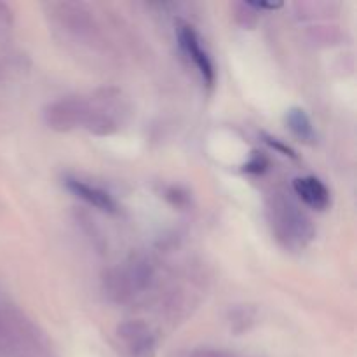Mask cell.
Returning a JSON list of instances; mask_svg holds the SVG:
<instances>
[{
    "instance_id": "1",
    "label": "cell",
    "mask_w": 357,
    "mask_h": 357,
    "mask_svg": "<svg viewBox=\"0 0 357 357\" xmlns=\"http://www.w3.org/2000/svg\"><path fill=\"white\" fill-rule=\"evenodd\" d=\"M267 211L272 234L286 250L300 251L312 243L316 236L312 222L291 199L275 194Z\"/></svg>"
},
{
    "instance_id": "2",
    "label": "cell",
    "mask_w": 357,
    "mask_h": 357,
    "mask_svg": "<svg viewBox=\"0 0 357 357\" xmlns=\"http://www.w3.org/2000/svg\"><path fill=\"white\" fill-rule=\"evenodd\" d=\"M152 281V267L146 261L135 260L110 271L105 275V289L112 298L124 302L139 295Z\"/></svg>"
},
{
    "instance_id": "3",
    "label": "cell",
    "mask_w": 357,
    "mask_h": 357,
    "mask_svg": "<svg viewBox=\"0 0 357 357\" xmlns=\"http://www.w3.org/2000/svg\"><path fill=\"white\" fill-rule=\"evenodd\" d=\"M176 38L185 58L192 63L195 72L201 75L202 82L211 87L216 79V70L211 56H209V52L202 45L201 35L197 33V30L192 24L180 21L176 24Z\"/></svg>"
},
{
    "instance_id": "4",
    "label": "cell",
    "mask_w": 357,
    "mask_h": 357,
    "mask_svg": "<svg viewBox=\"0 0 357 357\" xmlns=\"http://www.w3.org/2000/svg\"><path fill=\"white\" fill-rule=\"evenodd\" d=\"M117 338L122 347H124L128 357L157 356V347H159L157 335L152 330V326L145 321L132 319L119 324Z\"/></svg>"
},
{
    "instance_id": "5",
    "label": "cell",
    "mask_w": 357,
    "mask_h": 357,
    "mask_svg": "<svg viewBox=\"0 0 357 357\" xmlns=\"http://www.w3.org/2000/svg\"><path fill=\"white\" fill-rule=\"evenodd\" d=\"M293 192L310 209L324 211L331 204V194L326 185L316 176H300L293 180Z\"/></svg>"
},
{
    "instance_id": "6",
    "label": "cell",
    "mask_w": 357,
    "mask_h": 357,
    "mask_svg": "<svg viewBox=\"0 0 357 357\" xmlns=\"http://www.w3.org/2000/svg\"><path fill=\"white\" fill-rule=\"evenodd\" d=\"M65 187L66 190L72 192L75 197H79L80 201L87 202L89 206H94L96 209L105 213H115L117 211V202L115 199L108 194L103 188L96 187V185L86 183V181L79 180V178L66 176L65 178Z\"/></svg>"
},
{
    "instance_id": "7",
    "label": "cell",
    "mask_w": 357,
    "mask_h": 357,
    "mask_svg": "<svg viewBox=\"0 0 357 357\" xmlns=\"http://www.w3.org/2000/svg\"><path fill=\"white\" fill-rule=\"evenodd\" d=\"M286 124L298 142L305 143V145H312L316 142V129H314L312 121L303 108H291L286 115Z\"/></svg>"
},
{
    "instance_id": "8",
    "label": "cell",
    "mask_w": 357,
    "mask_h": 357,
    "mask_svg": "<svg viewBox=\"0 0 357 357\" xmlns=\"http://www.w3.org/2000/svg\"><path fill=\"white\" fill-rule=\"evenodd\" d=\"M10 31V10L7 6L0 3V51L6 47L7 38H9Z\"/></svg>"
},
{
    "instance_id": "9",
    "label": "cell",
    "mask_w": 357,
    "mask_h": 357,
    "mask_svg": "<svg viewBox=\"0 0 357 357\" xmlns=\"http://www.w3.org/2000/svg\"><path fill=\"white\" fill-rule=\"evenodd\" d=\"M265 142H267L268 146H272V149H275L279 153H282V155L291 157V159H295V157H296L295 152H293V150L289 149V146H286L284 143L279 142L278 138H271V136H265Z\"/></svg>"
},
{
    "instance_id": "10",
    "label": "cell",
    "mask_w": 357,
    "mask_h": 357,
    "mask_svg": "<svg viewBox=\"0 0 357 357\" xmlns=\"http://www.w3.org/2000/svg\"><path fill=\"white\" fill-rule=\"evenodd\" d=\"M265 166H267V160H265L264 157H260V155H255L253 159H251L250 162L244 166V169H246L248 173H257L258 174V173H264Z\"/></svg>"
},
{
    "instance_id": "11",
    "label": "cell",
    "mask_w": 357,
    "mask_h": 357,
    "mask_svg": "<svg viewBox=\"0 0 357 357\" xmlns=\"http://www.w3.org/2000/svg\"><path fill=\"white\" fill-rule=\"evenodd\" d=\"M190 357H234V356L223 351H211V349H204V351L194 352Z\"/></svg>"
}]
</instances>
